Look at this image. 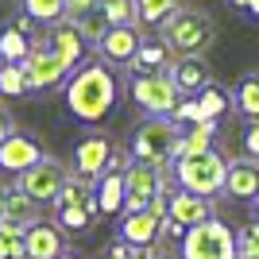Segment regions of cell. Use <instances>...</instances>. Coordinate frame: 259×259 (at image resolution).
<instances>
[{
	"label": "cell",
	"mask_w": 259,
	"mask_h": 259,
	"mask_svg": "<svg viewBox=\"0 0 259 259\" xmlns=\"http://www.w3.org/2000/svg\"><path fill=\"white\" fill-rule=\"evenodd\" d=\"M31 23H35L31 16H16V23H12V27H20V31L27 35V31H31Z\"/></svg>",
	"instance_id": "cell-39"
},
{
	"label": "cell",
	"mask_w": 259,
	"mask_h": 259,
	"mask_svg": "<svg viewBox=\"0 0 259 259\" xmlns=\"http://www.w3.org/2000/svg\"><path fill=\"white\" fill-rule=\"evenodd\" d=\"M232 8H248V0H232Z\"/></svg>",
	"instance_id": "cell-44"
},
{
	"label": "cell",
	"mask_w": 259,
	"mask_h": 259,
	"mask_svg": "<svg viewBox=\"0 0 259 259\" xmlns=\"http://www.w3.org/2000/svg\"><path fill=\"white\" fill-rule=\"evenodd\" d=\"M174 178H178V190H190V194L213 201L217 194H225L228 159H221L217 151L190 155V159H174Z\"/></svg>",
	"instance_id": "cell-4"
},
{
	"label": "cell",
	"mask_w": 259,
	"mask_h": 259,
	"mask_svg": "<svg viewBox=\"0 0 259 259\" xmlns=\"http://www.w3.org/2000/svg\"><path fill=\"white\" fill-rule=\"evenodd\" d=\"M225 194L240 197V201H251L259 194V159H232L228 162V178H225Z\"/></svg>",
	"instance_id": "cell-18"
},
{
	"label": "cell",
	"mask_w": 259,
	"mask_h": 259,
	"mask_svg": "<svg viewBox=\"0 0 259 259\" xmlns=\"http://www.w3.org/2000/svg\"><path fill=\"white\" fill-rule=\"evenodd\" d=\"M23 251H27V259H58L66 251L62 228L51 221H35L31 228H23Z\"/></svg>",
	"instance_id": "cell-14"
},
{
	"label": "cell",
	"mask_w": 259,
	"mask_h": 259,
	"mask_svg": "<svg viewBox=\"0 0 259 259\" xmlns=\"http://www.w3.org/2000/svg\"><path fill=\"white\" fill-rule=\"evenodd\" d=\"M0 213H4V190H0Z\"/></svg>",
	"instance_id": "cell-45"
},
{
	"label": "cell",
	"mask_w": 259,
	"mask_h": 259,
	"mask_svg": "<svg viewBox=\"0 0 259 259\" xmlns=\"http://www.w3.org/2000/svg\"><path fill=\"white\" fill-rule=\"evenodd\" d=\"M31 39L20 31V27H4L0 31V62H12V66H23L27 54H31Z\"/></svg>",
	"instance_id": "cell-23"
},
{
	"label": "cell",
	"mask_w": 259,
	"mask_h": 259,
	"mask_svg": "<svg viewBox=\"0 0 259 259\" xmlns=\"http://www.w3.org/2000/svg\"><path fill=\"white\" fill-rule=\"evenodd\" d=\"M209 217H213V201H209V197H197V194H190V190L170 194L166 221H174L182 232H186V228H194V225H201V221H209Z\"/></svg>",
	"instance_id": "cell-17"
},
{
	"label": "cell",
	"mask_w": 259,
	"mask_h": 259,
	"mask_svg": "<svg viewBox=\"0 0 259 259\" xmlns=\"http://www.w3.org/2000/svg\"><path fill=\"white\" fill-rule=\"evenodd\" d=\"M43 43L51 47V51L62 54V62L70 66V70H77V66H81V58H85V39H81V31H77V23H74V20H58V23H51V31H47Z\"/></svg>",
	"instance_id": "cell-16"
},
{
	"label": "cell",
	"mask_w": 259,
	"mask_h": 259,
	"mask_svg": "<svg viewBox=\"0 0 259 259\" xmlns=\"http://www.w3.org/2000/svg\"><path fill=\"white\" fill-rule=\"evenodd\" d=\"M108 159H112V140H108V136H85V140L74 147L77 174H81L85 182H97L101 174L108 170Z\"/></svg>",
	"instance_id": "cell-12"
},
{
	"label": "cell",
	"mask_w": 259,
	"mask_h": 259,
	"mask_svg": "<svg viewBox=\"0 0 259 259\" xmlns=\"http://www.w3.org/2000/svg\"><path fill=\"white\" fill-rule=\"evenodd\" d=\"M182 259H236V232L225 221H201V225L186 228L182 236Z\"/></svg>",
	"instance_id": "cell-5"
},
{
	"label": "cell",
	"mask_w": 259,
	"mask_h": 259,
	"mask_svg": "<svg viewBox=\"0 0 259 259\" xmlns=\"http://www.w3.org/2000/svg\"><path fill=\"white\" fill-rule=\"evenodd\" d=\"M166 74L174 77V85H178L182 97H197L205 85H213V70H209V62L201 58V54H186V58H178L174 66H166Z\"/></svg>",
	"instance_id": "cell-13"
},
{
	"label": "cell",
	"mask_w": 259,
	"mask_h": 259,
	"mask_svg": "<svg viewBox=\"0 0 259 259\" xmlns=\"http://www.w3.org/2000/svg\"><path fill=\"white\" fill-rule=\"evenodd\" d=\"M66 178H70V170H66L62 162L43 155L31 170L20 174V190L31 197L35 205H54V197H58V190L66 186Z\"/></svg>",
	"instance_id": "cell-8"
},
{
	"label": "cell",
	"mask_w": 259,
	"mask_h": 259,
	"mask_svg": "<svg viewBox=\"0 0 259 259\" xmlns=\"http://www.w3.org/2000/svg\"><path fill=\"white\" fill-rule=\"evenodd\" d=\"M23 93H31V89H27V74H23V66L0 62V97H23Z\"/></svg>",
	"instance_id": "cell-30"
},
{
	"label": "cell",
	"mask_w": 259,
	"mask_h": 259,
	"mask_svg": "<svg viewBox=\"0 0 259 259\" xmlns=\"http://www.w3.org/2000/svg\"><path fill=\"white\" fill-rule=\"evenodd\" d=\"M244 147H248L251 159H259V120L248 124V132H244Z\"/></svg>",
	"instance_id": "cell-37"
},
{
	"label": "cell",
	"mask_w": 259,
	"mask_h": 259,
	"mask_svg": "<svg viewBox=\"0 0 259 259\" xmlns=\"http://www.w3.org/2000/svg\"><path fill=\"white\" fill-rule=\"evenodd\" d=\"M251 209H255V221H259V194L251 197Z\"/></svg>",
	"instance_id": "cell-42"
},
{
	"label": "cell",
	"mask_w": 259,
	"mask_h": 259,
	"mask_svg": "<svg viewBox=\"0 0 259 259\" xmlns=\"http://www.w3.org/2000/svg\"><path fill=\"white\" fill-rule=\"evenodd\" d=\"M58 259H81V255H74V251H62V255H58Z\"/></svg>",
	"instance_id": "cell-43"
},
{
	"label": "cell",
	"mask_w": 259,
	"mask_h": 259,
	"mask_svg": "<svg viewBox=\"0 0 259 259\" xmlns=\"http://www.w3.org/2000/svg\"><path fill=\"white\" fill-rule=\"evenodd\" d=\"M101 16H105L112 27H128V23H136V27H140L136 0H101Z\"/></svg>",
	"instance_id": "cell-29"
},
{
	"label": "cell",
	"mask_w": 259,
	"mask_h": 259,
	"mask_svg": "<svg viewBox=\"0 0 259 259\" xmlns=\"http://www.w3.org/2000/svg\"><path fill=\"white\" fill-rule=\"evenodd\" d=\"M101 259H147V251H143V248H132V244H124V240H120V244H112Z\"/></svg>",
	"instance_id": "cell-36"
},
{
	"label": "cell",
	"mask_w": 259,
	"mask_h": 259,
	"mask_svg": "<svg viewBox=\"0 0 259 259\" xmlns=\"http://www.w3.org/2000/svg\"><path fill=\"white\" fill-rule=\"evenodd\" d=\"M132 101L143 108V112H151V116H170L174 105L182 101L178 85H174V77L166 70H155V74H136L132 77Z\"/></svg>",
	"instance_id": "cell-6"
},
{
	"label": "cell",
	"mask_w": 259,
	"mask_h": 259,
	"mask_svg": "<svg viewBox=\"0 0 259 259\" xmlns=\"http://www.w3.org/2000/svg\"><path fill=\"white\" fill-rule=\"evenodd\" d=\"M197 105H201V116L205 120H221L228 112V105H232V97H228L221 85H205L197 93Z\"/></svg>",
	"instance_id": "cell-27"
},
{
	"label": "cell",
	"mask_w": 259,
	"mask_h": 259,
	"mask_svg": "<svg viewBox=\"0 0 259 259\" xmlns=\"http://www.w3.org/2000/svg\"><path fill=\"white\" fill-rule=\"evenodd\" d=\"M140 27L136 23H128V27H108V35L101 39L97 54L101 62H112V66H128L132 58H136V51H140Z\"/></svg>",
	"instance_id": "cell-15"
},
{
	"label": "cell",
	"mask_w": 259,
	"mask_h": 259,
	"mask_svg": "<svg viewBox=\"0 0 259 259\" xmlns=\"http://www.w3.org/2000/svg\"><path fill=\"white\" fill-rule=\"evenodd\" d=\"M213 140H217V120L190 124V132H182V140H178V147H174V159H190V155L213 151Z\"/></svg>",
	"instance_id": "cell-20"
},
{
	"label": "cell",
	"mask_w": 259,
	"mask_h": 259,
	"mask_svg": "<svg viewBox=\"0 0 259 259\" xmlns=\"http://www.w3.org/2000/svg\"><path fill=\"white\" fill-rule=\"evenodd\" d=\"M8 132H16V128H12V112L0 105V143H4V136H8Z\"/></svg>",
	"instance_id": "cell-38"
},
{
	"label": "cell",
	"mask_w": 259,
	"mask_h": 259,
	"mask_svg": "<svg viewBox=\"0 0 259 259\" xmlns=\"http://www.w3.org/2000/svg\"><path fill=\"white\" fill-rule=\"evenodd\" d=\"M101 0H66V20H81V16H89V12H97Z\"/></svg>",
	"instance_id": "cell-35"
},
{
	"label": "cell",
	"mask_w": 259,
	"mask_h": 259,
	"mask_svg": "<svg viewBox=\"0 0 259 259\" xmlns=\"http://www.w3.org/2000/svg\"><path fill=\"white\" fill-rule=\"evenodd\" d=\"M23 74H27V89H54L70 77V66L62 62L58 51H51V47L39 39V43L31 47V54H27V62H23Z\"/></svg>",
	"instance_id": "cell-9"
},
{
	"label": "cell",
	"mask_w": 259,
	"mask_h": 259,
	"mask_svg": "<svg viewBox=\"0 0 259 259\" xmlns=\"http://www.w3.org/2000/svg\"><path fill=\"white\" fill-rule=\"evenodd\" d=\"M93 197H97V213H105V217L124 213V197H128V190H124V174L105 170L97 178V186H93Z\"/></svg>",
	"instance_id": "cell-19"
},
{
	"label": "cell",
	"mask_w": 259,
	"mask_h": 259,
	"mask_svg": "<svg viewBox=\"0 0 259 259\" xmlns=\"http://www.w3.org/2000/svg\"><path fill=\"white\" fill-rule=\"evenodd\" d=\"M162 221H166V217L155 213L151 205L140 209V213H124V221H120V240L132 244V248H151V244H159Z\"/></svg>",
	"instance_id": "cell-11"
},
{
	"label": "cell",
	"mask_w": 259,
	"mask_h": 259,
	"mask_svg": "<svg viewBox=\"0 0 259 259\" xmlns=\"http://www.w3.org/2000/svg\"><path fill=\"white\" fill-rule=\"evenodd\" d=\"M166 62H170L166 43H162V39H143L136 58L128 62V70H136V74H155V70H166Z\"/></svg>",
	"instance_id": "cell-22"
},
{
	"label": "cell",
	"mask_w": 259,
	"mask_h": 259,
	"mask_svg": "<svg viewBox=\"0 0 259 259\" xmlns=\"http://www.w3.org/2000/svg\"><path fill=\"white\" fill-rule=\"evenodd\" d=\"M182 8V0H136V16L147 27H162V20H170Z\"/></svg>",
	"instance_id": "cell-24"
},
{
	"label": "cell",
	"mask_w": 259,
	"mask_h": 259,
	"mask_svg": "<svg viewBox=\"0 0 259 259\" xmlns=\"http://www.w3.org/2000/svg\"><path fill=\"white\" fill-rule=\"evenodd\" d=\"M39 159H43V147H39V140L27 136V132H8L4 143H0V170L4 174H16V178H20V174L31 170Z\"/></svg>",
	"instance_id": "cell-10"
},
{
	"label": "cell",
	"mask_w": 259,
	"mask_h": 259,
	"mask_svg": "<svg viewBox=\"0 0 259 259\" xmlns=\"http://www.w3.org/2000/svg\"><path fill=\"white\" fill-rule=\"evenodd\" d=\"M0 221H8V225H16V228H31L35 221H39V205L23 194L20 186H16V190H4V213H0Z\"/></svg>",
	"instance_id": "cell-21"
},
{
	"label": "cell",
	"mask_w": 259,
	"mask_h": 259,
	"mask_svg": "<svg viewBox=\"0 0 259 259\" xmlns=\"http://www.w3.org/2000/svg\"><path fill=\"white\" fill-rule=\"evenodd\" d=\"M116 105V77L108 62H81L66 77V108L81 124H101Z\"/></svg>",
	"instance_id": "cell-1"
},
{
	"label": "cell",
	"mask_w": 259,
	"mask_h": 259,
	"mask_svg": "<svg viewBox=\"0 0 259 259\" xmlns=\"http://www.w3.org/2000/svg\"><path fill=\"white\" fill-rule=\"evenodd\" d=\"M236 259H259V221H248L236 232Z\"/></svg>",
	"instance_id": "cell-33"
},
{
	"label": "cell",
	"mask_w": 259,
	"mask_h": 259,
	"mask_svg": "<svg viewBox=\"0 0 259 259\" xmlns=\"http://www.w3.org/2000/svg\"><path fill=\"white\" fill-rule=\"evenodd\" d=\"M182 140V132L170 116H147L140 128L132 132V159L136 162H151V166H170L174 147Z\"/></svg>",
	"instance_id": "cell-3"
},
{
	"label": "cell",
	"mask_w": 259,
	"mask_h": 259,
	"mask_svg": "<svg viewBox=\"0 0 259 259\" xmlns=\"http://www.w3.org/2000/svg\"><path fill=\"white\" fill-rule=\"evenodd\" d=\"M124 213H140L147 209L159 194H166V166H151V162H128V170H124Z\"/></svg>",
	"instance_id": "cell-7"
},
{
	"label": "cell",
	"mask_w": 259,
	"mask_h": 259,
	"mask_svg": "<svg viewBox=\"0 0 259 259\" xmlns=\"http://www.w3.org/2000/svg\"><path fill=\"white\" fill-rule=\"evenodd\" d=\"M236 105L248 120H259V74H244L236 85Z\"/></svg>",
	"instance_id": "cell-26"
},
{
	"label": "cell",
	"mask_w": 259,
	"mask_h": 259,
	"mask_svg": "<svg viewBox=\"0 0 259 259\" xmlns=\"http://www.w3.org/2000/svg\"><path fill=\"white\" fill-rule=\"evenodd\" d=\"M143 251H147V259H162V255H159L155 248H143Z\"/></svg>",
	"instance_id": "cell-41"
},
{
	"label": "cell",
	"mask_w": 259,
	"mask_h": 259,
	"mask_svg": "<svg viewBox=\"0 0 259 259\" xmlns=\"http://www.w3.org/2000/svg\"><path fill=\"white\" fill-rule=\"evenodd\" d=\"M170 120L174 124H201V105H197V97H182L178 105H174V112H170Z\"/></svg>",
	"instance_id": "cell-34"
},
{
	"label": "cell",
	"mask_w": 259,
	"mask_h": 259,
	"mask_svg": "<svg viewBox=\"0 0 259 259\" xmlns=\"http://www.w3.org/2000/svg\"><path fill=\"white\" fill-rule=\"evenodd\" d=\"M248 12H251V20L259 23V0H248Z\"/></svg>",
	"instance_id": "cell-40"
},
{
	"label": "cell",
	"mask_w": 259,
	"mask_h": 259,
	"mask_svg": "<svg viewBox=\"0 0 259 259\" xmlns=\"http://www.w3.org/2000/svg\"><path fill=\"white\" fill-rule=\"evenodd\" d=\"M23 16L35 23H58L66 20V0H23Z\"/></svg>",
	"instance_id": "cell-28"
},
{
	"label": "cell",
	"mask_w": 259,
	"mask_h": 259,
	"mask_svg": "<svg viewBox=\"0 0 259 259\" xmlns=\"http://www.w3.org/2000/svg\"><path fill=\"white\" fill-rule=\"evenodd\" d=\"M159 39L166 43V51L186 58V54H205L209 47H213V39H217V27H213V20H209L205 12L178 8L170 20H162Z\"/></svg>",
	"instance_id": "cell-2"
},
{
	"label": "cell",
	"mask_w": 259,
	"mask_h": 259,
	"mask_svg": "<svg viewBox=\"0 0 259 259\" xmlns=\"http://www.w3.org/2000/svg\"><path fill=\"white\" fill-rule=\"evenodd\" d=\"M108 27H112V23H108L105 16H101V8H97V12H89V16H81V20H77V31H81V39H85V47H93V51L101 47V39L108 35Z\"/></svg>",
	"instance_id": "cell-31"
},
{
	"label": "cell",
	"mask_w": 259,
	"mask_h": 259,
	"mask_svg": "<svg viewBox=\"0 0 259 259\" xmlns=\"http://www.w3.org/2000/svg\"><path fill=\"white\" fill-rule=\"evenodd\" d=\"M0 259H27L23 251V228L0 221Z\"/></svg>",
	"instance_id": "cell-32"
},
{
	"label": "cell",
	"mask_w": 259,
	"mask_h": 259,
	"mask_svg": "<svg viewBox=\"0 0 259 259\" xmlns=\"http://www.w3.org/2000/svg\"><path fill=\"white\" fill-rule=\"evenodd\" d=\"M58 217V228L62 232H85L93 225V217H97V201H89V205H70V209H54Z\"/></svg>",
	"instance_id": "cell-25"
}]
</instances>
